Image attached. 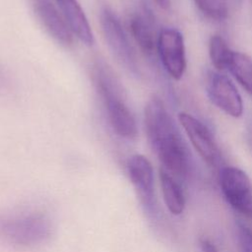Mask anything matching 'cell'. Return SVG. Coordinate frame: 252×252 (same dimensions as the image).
I'll return each instance as SVG.
<instances>
[{
  "mask_svg": "<svg viewBox=\"0 0 252 252\" xmlns=\"http://www.w3.org/2000/svg\"><path fill=\"white\" fill-rule=\"evenodd\" d=\"M237 241L240 252H252V231L242 222L237 223Z\"/></svg>",
  "mask_w": 252,
  "mask_h": 252,
  "instance_id": "cell-17",
  "label": "cell"
},
{
  "mask_svg": "<svg viewBox=\"0 0 252 252\" xmlns=\"http://www.w3.org/2000/svg\"><path fill=\"white\" fill-rule=\"evenodd\" d=\"M130 31L140 49L147 55H153L157 49L158 37L150 19L142 14L134 15L130 20Z\"/></svg>",
  "mask_w": 252,
  "mask_h": 252,
  "instance_id": "cell-13",
  "label": "cell"
},
{
  "mask_svg": "<svg viewBox=\"0 0 252 252\" xmlns=\"http://www.w3.org/2000/svg\"><path fill=\"white\" fill-rule=\"evenodd\" d=\"M145 128L162 169L177 180L186 179L192 168L188 149L163 101L153 96L145 107Z\"/></svg>",
  "mask_w": 252,
  "mask_h": 252,
  "instance_id": "cell-1",
  "label": "cell"
},
{
  "mask_svg": "<svg viewBox=\"0 0 252 252\" xmlns=\"http://www.w3.org/2000/svg\"><path fill=\"white\" fill-rule=\"evenodd\" d=\"M155 2L163 10H167L170 7L171 0H155Z\"/></svg>",
  "mask_w": 252,
  "mask_h": 252,
  "instance_id": "cell-19",
  "label": "cell"
},
{
  "mask_svg": "<svg viewBox=\"0 0 252 252\" xmlns=\"http://www.w3.org/2000/svg\"><path fill=\"white\" fill-rule=\"evenodd\" d=\"M208 94L212 102L232 117H240L243 113V102L233 83L224 75L211 74L208 81Z\"/></svg>",
  "mask_w": 252,
  "mask_h": 252,
  "instance_id": "cell-8",
  "label": "cell"
},
{
  "mask_svg": "<svg viewBox=\"0 0 252 252\" xmlns=\"http://www.w3.org/2000/svg\"><path fill=\"white\" fill-rule=\"evenodd\" d=\"M209 54L213 65L218 70L227 69L232 50L220 35H213L209 43Z\"/></svg>",
  "mask_w": 252,
  "mask_h": 252,
  "instance_id": "cell-15",
  "label": "cell"
},
{
  "mask_svg": "<svg viewBox=\"0 0 252 252\" xmlns=\"http://www.w3.org/2000/svg\"><path fill=\"white\" fill-rule=\"evenodd\" d=\"M93 78L112 131L120 138L135 139L138 134L136 120L124 100L123 90L115 73L103 61H97L94 65Z\"/></svg>",
  "mask_w": 252,
  "mask_h": 252,
  "instance_id": "cell-2",
  "label": "cell"
},
{
  "mask_svg": "<svg viewBox=\"0 0 252 252\" xmlns=\"http://www.w3.org/2000/svg\"><path fill=\"white\" fill-rule=\"evenodd\" d=\"M248 143H249L250 148L252 150V123L248 128Z\"/></svg>",
  "mask_w": 252,
  "mask_h": 252,
  "instance_id": "cell-20",
  "label": "cell"
},
{
  "mask_svg": "<svg viewBox=\"0 0 252 252\" xmlns=\"http://www.w3.org/2000/svg\"><path fill=\"white\" fill-rule=\"evenodd\" d=\"M157 51L167 74L180 80L186 69L184 39L175 29H163L158 35Z\"/></svg>",
  "mask_w": 252,
  "mask_h": 252,
  "instance_id": "cell-6",
  "label": "cell"
},
{
  "mask_svg": "<svg viewBox=\"0 0 252 252\" xmlns=\"http://www.w3.org/2000/svg\"><path fill=\"white\" fill-rule=\"evenodd\" d=\"M71 32L86 45L94 43V34L89 21L77 0H55Z\"/></svg>",
  "mask_w": 252,
  "mask_h": 252,
  "instance_id": "cell-11",
  "label": "cell"
},
{
  "mask_svg": "<svg viewBox=\"0 0 252 252\" xmlns=\"http://www.w3.org/2000/svg\"><path fill=\"white\" fill-rule=\"evenodd\" d=\"M51 232L50 220L40 212H29L0 220L1 237L18 247L41 245L50 237Z\"/></svg>",
  "mask_w": 252,
  "mask_h": 252,
  "instance_id": "cell-3",
  "label": "cell"
},
{
  "mask_svg": "<svg viewBox=\"0 0 252 252\" xmlns=\"http://www.w3.org/2000/svg\"><path fill=\"white\" fill-rule=\"evenodd\" d=\"M2 74H1V72H0V85H1V79H2V76H1Z\"/></svg>",
  "mask_w": 252,
  "mask_h": 252,
  "instance_id": "cell-21",
  "label": "cell"
},
{
  "mask_svg": "<svg viewBox=\"0 0 252 252\" xmlns=\"http://www.w3.org/2000/svg\"><path fill=\"white\" fill-rule=\"evenodd\" d=\"M200 246H201L202 252H218V249L215 246V244L212 243V241H210L207 238L201 239Z\"/></svg>",
  "mask_w": 252,
  "mask_h": 252,
  "instance_id": "cell-18",
  "label": "cell"
},
{
  "mask_svg": "<svg viewBox=\"0 0 252 252\" xmlns=\"http://www.w3.org/2000/svg\"><path fill=\"white\" fill-rule=\"evenodd\" d=\"M198 8L207 17L222 21L227 17L228 8L226 0H194Z\"/></svg>",
  "mask_w": 252,
  "mask_h": 252,
  "instance_id": "cell-16",
  "label": "cell"
},
{
  "mask_svg": "<svg viewBox=\"0 0 252 252\" xmlns=\"http://www.w3.org/2000/svg\"><path fill=\"white\" fill-rule=\"evenodd\" d=\"M227 69L246 92L252 95V59L246 54L232 51Z\"/></svg>",
  "mask_w": 252,
  "mask_h": 252,
  "instance_id": "cell-14",
  "label": "cell"
},
{
  "mask_svg": "<svg viewBox=\"0 0 252 252\" xmlns=\"http://www.w3.org/2000/svg\"><path fill=\"white\" fill-rule=\"evenodd\" d=\"M34 9L42 25L53 38L65 45L72 43L73 32L51 0H34Z\"/></svg>",
  "mask_w": 252,
  "mask_h": 252,
  "instance_id": "cell-10",
  "label": "cell"
},
{
  "mask_svg": "<svg viewBox=\"0 0 252 252\" xmlns=\"http://www.w3.org/2000/svg\"><path fill=\"white\" fill-rule=\"evenodd\" d=\"M178 120L200 157L207 163L216 165L220 159V151L210 129L199 119L186 112H180Z\"/></svg>",
  "mask_w": 252,
  "mask_h": 252,
  "instance_id": "cell-7",
  "label": "cell"
},
{
  "mask_svg": "<svg viewBox=\"0 0 252 252\" xmlns=\"http://www.w3.org/2000/svg\"><path fill=\"white\" fill-rule=\"evenodd\" d=\"M159 181L163 201L168 211L175 216L182 214L186 200L180 182L162 168L159 170Z\"/></svg>",
  "mask_w": 252,
  "mask_h": 252,
  "instance_id": "cell-12",
  "label": "cell"
},
{
  "mask_svg": "<svg viewBox=\"0 0 252 252\" xmlns=\"http://www.w3.org/2000/svg\"><path fill=\"white\" fill-rule=\"evenodd\" d=\"M220 186L226 202L238 213L252 217V183L240 168L225 166L219 176Z\"/></svg>",
  "mask_w": 252,
  "mask_h": 252,
  "instance_id": "cell-5",
  "label": "cell"
},
{
  "mask_svg": "<svg viewBox=\"0 0 252 252\" xmlns=\"http://www.w3.org/2000/svg\"><path fill=\"white\" fill-rule=\"evenodd\" d=\"M99 22L107 46L116 60L129 72L137 74L138 67L134 51L116 14L104 8L100 12Z\"/></svg>",
  "mask_w": 252,
  "mask_h": 252,
  "instance_id": "cell-4",
  "label": "cell"
},
{
  "mask_svg": "<svg viewBox=\"0 0 252 252\" xmlns=\"http://www.w3.org/2000/svg\"><path fill=\"white\" fill-rule=\"evenodd\" d=\"M127 172L143 205L151 214H154L156 203L154 169L151 161L143 155H133L127 161Z\"/></svg>",
  "mask_w": 252,
  "mask_h": 252,
  "instance_id": "cell-9",
  "label": "cell"
}]
</instances>
